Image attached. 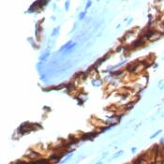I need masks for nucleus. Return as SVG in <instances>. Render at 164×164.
<instances>
[{
	"label": "nucleus",
	"instance_id": "nucleus-1",
	"mask_svg": "<svg viewBox=\"0 0 164 164\" xmlns=\"http://www.w3.org/2000/svg\"><path fill=\"white\" fill-rule=\"evenodd\" d=\"M144 44V39H142V38H139V39H137L134 43H133V47H140V46H143Z\"/></svg>",
	"mask_w": 164,
	"mask_h": 164
},
{
	"label": "nucleus",
	"instance_id": "nucleus-2",
	"mask_svg": "<svg viewBox=\"0 0 164 164\" xmlns=\"http://www.w3.org/2000/svg\"><path fill=\"white\" fill-rule=\"evenodd\" d=\"M61 157H62V155H58V154H57V155H52V156L50 157V159H51V160H56V161H57V160H59Z\"/></svg>",
	"mask_w": 164,
	"mask_h": 164
},
{
	"label": "nucleus",
	"instance_id": "nucleus-3",
	"mask_svg": "<svg viewBox=\"0 0 164 164\" xmlns=\"http://www.w3.org/2000/svg\"><path fill=\"white\" fill-rule=\"evenodd\" d=\"M161 132H162V130H161V129H159V130H157V132H155V133H154V134H153L152 136H150V139H151V140H152V139H154L155 137H157V135H158L159 133H161Z\"/></svg>",
	"mask_w": 164,
	"mask_h": 164
},
{
	"label": "nucleus",
	"instance_id": "nucleus-4",
	"mask_svg": "<svg viewBox=\"0 0 164 164\" xmlns=\"http://www.w3.org/2000/svg\"><path fill=\"white\" fill-rule=\"evenodd\" d=\"M123 154V150H120L119 152H117V153H115L114 155V158H115V157H119L120 155H122Z\"/></svg>",
	"mask_w": 164,
	"mask_h": 164
},
{
	"label": "nucleus",
	"instance_id": "nucleus-5",
	"mask_svg": "<svg viewBox=\"0 0 164 164\" xmlns=\"http://www.w3.org/2000/svg\"><path fill=\"white\" fill-rule=\"evenodd\" d=\"M131 151H132V153H134V152L136 151V148H132V149H131Z\"/></svg>",
	"mask_w": 164,
	"mask_h": 164
},
{
	"label": "nucleus",
	"instance_id": "nucleus-6",
	"mask_svg": "<svg viewBox=\"0 0 164 164\" xmlns=\"http://www.w3.org/2000/svg\"><path fill=\"white\" fill-rule=\"evenodd\" d=\"M96 164H102L101 161H100V162H98V163H96Z\"/></svg>",
	"mask_w": 164,
	"mask_h": 164
}]
</instances>
